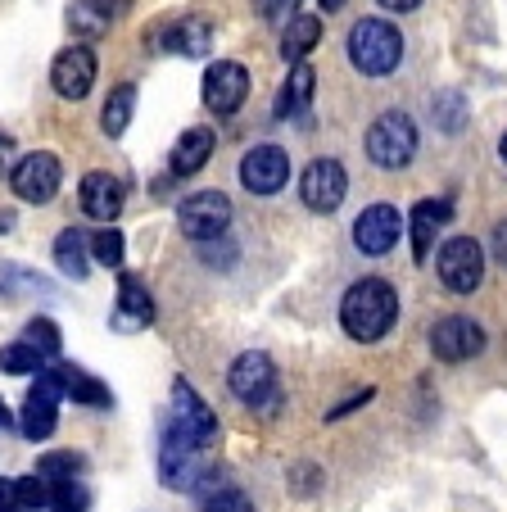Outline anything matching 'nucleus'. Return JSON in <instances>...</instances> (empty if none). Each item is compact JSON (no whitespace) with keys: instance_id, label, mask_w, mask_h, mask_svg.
<instances>
[{"instance_id":"obj_10","label":"nucleus","mask_w":507,"mask_h":512,"mask_svg":"<svg viewBox=\"0 0 507 512\" xmlns=\"http://www.w3.org/2000/svg\"><path fill=\"white\" fill-rule=\"evenodd\" d=\"M240 182L254 195H277L290 182V155L281 145H254L245 159H240Z\"/></svg>"},{"instance_id":"obj_28","label":"nucleus","mask_w":507,"mask_h":512,"mask_svg":"<svg viewBox=\"0 0 507 512\" xmlns=\"http://www.w3.org/2000/svg\"><path fill=\"white\" fill-rule=\"evenodd\" d=\"M0 372H19V377H37V372H46V358L37 354L32 345H5L0 349Z\"/></svg>"},{"instance_id":"obj_37","label":"nucleus","mask_w":507,"mask_h":512,"mask_svg":"<svg viewBox=\"0 0 507 512\" xmlns=\"http://www.w3.org/2000/svg\"><path fill=\"white\" fill-rule=\"evenodd\" d=\"M10 155H14V141L5 132H0V173H5V168H10Z\"/></svg>"},{"instance_id":"obj_11","label":"nucleus","mask_w":507,"mask_h":512,"mask_svg":"<svg viewBox=\"0 0 507 512\" xmlns=\"http://www.w3.org/2000/svg\"><path fill=\"white\" fill-rule=\"evenodd\" d=\"M399 236H403V218L394 204H372V209H363L354 218V245L363 254H372V259L390 254L399 245Z\"/></svg>"},{"instance_id":"obj_8","label":"nucleus","mask_w":507,"mask_h":512,"mask_svg":"<svg viewBox=\"0 0 507 512\" xmlns=\"http://www.w3.org/2000/svg\"><path fill=\"white\" fill-rule=\"evenodd\" d=\"M173 426L191 440L195 449H209L218 445V417H213V408L204 404L200 395H195L186 381H177L173 386Z\"/></svg>"},{"instance_id":"obj_19","label":"nucleus","mask_w":507,"mask_h":512,"mask_svg":"<svg viewBox=\"0 0 507 512\" xmlns=\"http://www.w3.org/2000/svg\"><path fill=\"white\" fill-rule=\"evenodd\" d=\"M118 5H123V0H73L68 23H73L77 37H105L114 14H118Z\"/></svg>"},{"instance_id":"obj_2","label":"nucleus","mask_w":507,"mask_h":512,"mask_svg":"<svg viewBox=\"0 0 507 512\" xmlns=\"http://www.w3.org/2000/svg\"><path fill=\"white\" fill-rule=\"evenodd\" d=\"M403 59V37L394 23L385 19H358L349 28V64L363 73V78H385L394 73Z\"/></svg>"},{"instance_id":"obj_25","label":"nucleus","mask_w":507,"mask_h":512,"mask_svg":"<svg viewBox=\"0 0 507 512\" xmlns=\"http://www.w3.org/2000/svg\"><path fill=\"white\" fill-rule=\"evenodd\" d=\"M132 105H136V87H132V82L114 87V96L105 100V114H100V127H105L109 136H123L127 123H132Z\"/></svg>"},{"instance_id":"obj_30","label":"nucleus","mask_w":507,"mask_h":512,"mask_svg":"<svg viewBox=\"0 0 507 512\" xmlns=\"http://www.w3.org/2000/svg\"><path fill=\"white\" fill-rule=\"evenodd\" d=\"M23 345H32L41 358H55L59 354V327L50 318H32L28 331H23Z\"/></svg>"},{"instance_id":"obj_23","label":"nucleus","mask_w":507,"mask_h":512,"mask_svg":"<svg viewBox=\"0 0 507 512\" xmlns=\"http://www.w3.org/2000/svg\"><path fill=\"white\" fill-rule=\"evenodd\" d=\"M313 82H317V73H313L308 64H295V68H290V82L281 87L277 114L290 118V114H299V109H308V100H313Z\"/></svg>"},{"instance_id":"obj_41","label":"nucleus","mask_w":507,"mask_h":512,"mask_svg":"<svg viewBox=\"0 0 507 512\" xmlns=\"http://www.w3.org/2000/svg\"><path fill=\"white\" fill-rule=\"evenodd\" d=\"M5 422H10V413H5V404H0V426H5Z\"/></svg>"},{"instance_id":"obj_39","label":"nucleus","mask_w":507,"mask_h":512,"mask_svg":"<svg viewBox=\"0 0 507 512\" xmlns=\"http://www.w3.org/2000/svg\"><path fill=\"white\" fill-rule=\"evenodd\" d=\"M340 5H345V0H322V10H326V14H335Z\"/></svg>"},{"instance_id":"obj_21","label":"nucleus","mask_w":507,"mask_h":512,"mask_svg":"<svg viewBox=\"0 0 507 512\" xmlns=\"http://www.w3.org/2000/svg\"><path fill=\"white\" fill-rule=\"evenodd\" d=\"M317 37H322V19H317V14H295L290 28L281 32V55H286V64H304V55L317 46Z\"/></svg>"},{"instance_id":"obj_24","label":"nucleus","mask_w":507,"mask_h":512,"mask_svg":"<svg viewBox=\"0 0 507 512\" xmlns=\"http://www.w3.org/2000/svg\"><path fill=\"white\" fill-rule=\"evenodd\" d=\"M55 377H59V386H64V395H73L77 404H96V408L109 404V390L100 386L96 377H87L82 368H55Z\"/></svg>"},{"instance_id":"obj_12","label":"nucleus","mask_w":507,"mask_h":512,"mask_svg":"<svg viewBox=\"0 0 507 512\" xmlns=\"http://www.w3.org/2000/svg\"><path fill=\"white\" fill-rule=\"evenodd\" d=\"M249 96V73L236 59H218V64L204 73V105L213 114H236Z\"/></svg>"},{"instance_id":"obj_1","label":"nucleus","mask_w":507,"mask_h":512,"mask_svg":"<svg viewBox=\"0 0 507 512\" xmlns=\"http://www.w3.org/2000/svg\"><path fill=\"white\" fill-rule=\"evenodd\" d=\"M394 318H399V295H394V286L381 277L354 281V286L345 290V300H340V322H345V331L354 340H363V345L381 340L385 331L394 327Z\"/></svg>"},{"instance_id":"obj_29","label":"nucleus","mask_w":507,"mask_h":512,"mask_svg":"<svg viewBox=\"0 0 507 512\" xmlns=\"http://www.w3.org/2000/svg\"><path fill=\"white\" fill-rule=\"evenodd\" d=\"M77 467H82V458H73V454H46L37 463V476L46 485H73Z\"/></svg>"},{"instance_id":"obj_33","label":"nucleus","mask_w":507,"mask_h":512,"mask_svg":"<svg viewBox=\"0 0 507 512\" xmlns=\"http://www.w3.org/2000/svg\"><path fill=\"white\" fill-rule=\"evenodd\" d=\"M204 512H254V503H249L240 490H218V494H209Z\"/></svg>"},{"instance_id":"obj_7","label":"nucleus","mask_w":507,"mask_h":512,"mask_svg":"<svg viewBox=\"0 0 507 512\" xmlns=\"http://www.w3.org/2000/svg\"><path fill=\"white\" fill-rule=\"evenodd\" d=\"M345 195H349V177L335 159H313L304 168V177H299V200L313 213H335L345 204Z\"/></svg>"},{"instance_id":"obj_36","label":"nucleus","mask_w":507,"mask_h":512,"mask_svg":"<svg viewBox=\"0 0 507 512\" xmlns=\"http://www.w3.org/2000/svg\"><path fill=\"white\" fill-rule=\"evenodd\" d=\"M0 512H14V481H0Z\"/></svg>"},{"instance_id":"obj_6","label":"nucleus","mask_w":507,"mask_h":512,"mask_svg":"<svg viewBox=\"0 0 507 512\" xmlns=\"http://www.w3.org/2000/svg\"><path fill=\"white\" fill-rule=\"evenodd\" d=\"M177 223H182V232L191 236V241H218L231 223V200L222 191H195L182 200Z\"/></svg>"},{"instance_id":"obj_5","label":"nucleus","mask_w":507,"mask_h":512,"mask_svg":"<svg viewBox=\"0 0 507 512\" xmlns=\"http://www.w3.org/2000/svg\"><path fill=\"white\" fill-rule=\"evenodd\" d=\"M440 281L453 290V295H471V290L485 281V250H480L471 236H453V241L440 245Z\"/></svg>"},{"instance_id":"obj_9","label":"nucleus","mask_w":507,"mask_h":512,"mask_svg":"<svg viewBox=\"0 0 507 512\" xmlns=\"http://www.w3.org/2000/svg\"><path fill=\"white\" fill-rule=\"evenodd\" d=\"M59 177H64V168H59V159L50 155V150H37V155H23L19 164H14V195L28 204H46L55 200L59 191Z\"/></svg>"},{"instance_id":"obj_26","label":"nucleus","mask_w":507,"mask_h":512,"mask_svg":"<svg viewBox=\"0 0 507 512\" xmlns=\"http://www.w3.org/2000/svg\"><path fill=\"white\" fill-rule=\"evenodd\" d=\"M55 263L59 272H68V277H87V236L82 232H59L55 241Z\"/></svg>"},{"instance_id":"obj_31","label":"nucleus","mask_w":507,"mask_h":512,"mask_svg":"<svg viewBox=\"0 0 507 512\" xmlns=\"http://www.w3.org/2000/svg\"><path fill=\"white\" fill-rule=\"evenodd\" d=\"M91 254H96V263H105V268H118V263H123V232H118V227L96 232L91 236Z\"/></svg>"},{"instance_id":"obj_13","label":"nucleus","mask_w":507,"mask_h":512,"mask_svg":"<svg viewBox=\"0 0 507 512\" xmlns=\"http://www.w3.org/2000/svg\"><path fill=\"white\" fill-rule=\"evenodd\" d=\"M59 399H64V386H59L55 368L37 372V386H32L28 404H23V435H28V440H46V435L55 431Z\"/></svg>"},{"instance_id":"obj_38","label":"nucleus","mask_w":507,"mask_h":512,"mask_svg":"<svg viewBox=\"0 0 507 512\" xmlns=\"http://www.w3.org/2000/svg\"><path fill=\"white\" fill-rule=\"evenodd\" d=\"M385 10H394V14H408V10H417L421 0H381Z\"/></svg>"},{"instance_id":"obj_14","label":"nucleus","mask_w":507,"mask_h":512,"mask_svg":"<svg viewBox=\"0 0 507 512\" xmlns=\"http://www.w3.org/2000/svg\"><path fill=\"white\" fill-rule=\"evenodd\" d=\"M431 349L444 363H467V358H476L480 349H485V331H480V322L453 313V318H444L440 327L431 331Z\"/></svg>"},{"instance_id":"obj_4","label":"nucleus","mask_w":507,"mask_h":512,"mask_svg":"<svg viewBox=\"0 0 507 512\" xmlns=\"http://www.w3.org/2000/svg\"><path fill=\"white\" fill-rule=\"evenodd\" d=\"M227 386H231V395L249 408L277 404V368H272L268 354H240L227 372Z\"/></svg>"},{"instance_id":"obj_15","label":"nucleus","mask_w":507,"mask_h":512,"mask_svg":"<svg viewBox=\"0 0 507 512\" xmlns=\"http://www.w3.org/2000/svg\"><path fill=\"white\" fill-rule=\"evenodd\" d=\"M91 82H96V55H91L87 46H68L64 55H55V64H50V87H55V96L82 100L91 91Z\"/></svg>"},{"instance_id":"obj_34","label":"nucleus","mask_w":507,"mask_h":512,"mask_svg":"<svg viewBox=\"0 0 507 512\" xmlns=\"http://www.w3.org/2000/svg\"><path fill=\"white\" fill-rule=\"evenodd\" d=\"M299 0H254V10L263 14V19H281V14H290Z\"/></svg>"},{"instance_id":"obj_22","label":"nucleus","mask_w":507,"mask_h":512,"mask_svg":"<svg viewBox=\"0 0 507 512\" xmlns=\"http://www.w3.org/2000/svg\"><path fill=\"white\" fill-rule=\"evenodd\" d=\"M163 46L173 50V55H204L213 46V28L204 19H177L163 37Z\"/></svg>"},{"instance_id":"obj_27","label":"nucleus","mask_w":507,"mask_h":512,"mask_svg":"<svg viewBox=\"0 0 507 512\" xmlns=\"http://www.w3.org/2000/svg\"><path fill=\"white\" fill-rule=\"evenodd\" d=\"M431 114H435V123H440L444 132H462L467 118H471V105H467L462 91H440V96H431Z\"/></svg>"},{"instance_id":"obj_16","label":"nucleus","mask_w":507,"mask_h":512,"mask_svg":"<svg viewBox=\"0 0 507 512\" xmlns=\"http://www.w3.org/2000/svg\"><path fill=\"white\" fill-rule=\"evenodd\" d=\"M82 209L96 223H114L118 213H123V186H118V177H109V173L82 177Z\"/></svg>"},{"instance_id":"obj_40","label":"nucleus","mask_w":507,"mask_h":512,"mask_svg":"<svg viewBox=\"0 0 507 512\" xmlns=\"http://www.w3.org/2000/svg\"><path fill=\"white\" fill-rule=\"evenodd\" d=\"M498 155H503V164H507V132H503V145H498Z\"/></svg>"},{"instance_id":"obj_3","label":"nucleus","mask_w":507,"mask_h":512,"mask_svg":"<svg viewBox=\"0 0 507 512\" xmlns=\"http://www.w3.org/2000/svg\"><path fill=\"white\" fill-rule=\"evenodd\" d=\"M412 155H417V123H412L403 109H390L381 114L372 127H367V159L376 168H408Z\"/></svg>"},{"instance_id":"obj_20","label":"nucleus","mask_w":507,"mask_h":512,"mask_svg":"<svg viewBox=\"0 0 507 512\" xmlns=\"http://www.w3.org/2000/svg\"><path fill=\"white\" fill-rule=\"evenodd\" d=\"M209 155H213V132L209 127H191V132H182V141L173 145V173L177 177L200 173V168L209 164Z\"/></svg>"},{"instance_id":"obj_32","label":"nucleus","mask_w":507,"mask_h":512,"mask_svg":"<svg viewBox=\"0 0 507 512\" xmlns=\"http://www.w3.org/2000/svg\"><path fill=\"white\" fill-rule=\"evenodd\" d=\"M50 281L46 277H37V272H23V268H14V263H5L0 268V295H19V290H46Z\"/></svg>"},{"instance_id":"obj_35","label":"nucleus","mask_w":507,"mask_h":512,"mask_svg":"<svg viewBox=\"0 0 507 512\" xmlns=\"http://www.w3.org/2000/svg\"><path fill=\"white\" fill-rule=\"evenodd\" d=\"M489 245H494V259H498V263H503V268H507V218H503V223L494 227V241H489Z\"/></svg>"},{"instance_id":"obj_17","label":"nucleus","mask_w":507,"mask_h":512,"mask_svg":"<svg viewBox=\"0 0 507 512\" xmlns=\"http://www.w3.org/2000/svg\"><path fill=\"white\" fill-rule=\"evenodd\" d=\"M453 218V204L449 200H421L417 209H412V259H426L435 245V232H440L444 223Z\"/></svg>"},{"instance_id":"obj_18","label":"nucleus","mask_w":507,"mask_h":512,"mask_svg":"<svg viewBox=\"0 0 507 512\" xmlns=\"http://www.w3.org/2000/svg\"><path fill=\"white\" fill-rule=\"evenodd\" d=\"M150 318H154L150 290H145L136 277H123V281H118V309H114V327L136 331V327H150Z\"/></svg>"}]
</instances>
